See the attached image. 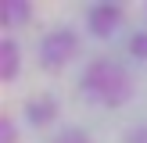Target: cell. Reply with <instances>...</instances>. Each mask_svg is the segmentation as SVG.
<instances>
[{
    "label": "cell",
    "mask_w": 147,
    "mask_h": 143,
    "mask_svg": "<svg viewBox=\"0 0 147 143\" xmlns=\"http://www.w3.org/2000/svg\"><path fill=\"white\" fill-rule=\"evenodd\" d=\"M79 50H83V39H79V32L72 25H54L47 29V32L40 36V43H36V61H40L43 72H61L68 68L72 61L79 57Z\"/></svg>",
    "instance_id": "cell-2"
},
{
    "label": "cell",
    "mask_w": 147,
    "mask_h": 143,
    "mask_svg": "<svg viewBox=\"0 0 147 143\" xmlns=\"http://www.w3.org/2000/svg\"><path fill=\"white\" fill-rule=\"evenodd\" d=\"M36 14V7L29 0H0V25H4V36H11L14 29L29 25Z\"/></svg>",
    "instance_id": "cell-5"
},
{
    "label": "cell",
    "mask_w": 147,
    "mask_h": 143,
    "mask_svg": "<svg viewBox=\"0 0 147 143\" xmlns=\"http://www.w3.org/2000/svg\"><path fill=\"white\" fill-rule=\"evenodd\" d=\"M22 72V47L14 36H0V79L14 82Z\"/></svg>",
    "instance_id": "cell-6"
},
{
    "label": "cell",
    "mask_w": 147,
    "mask_h": 143,
    "mask_svg": "<svg viewBox=\"0 0 147 143\" xmlns=\"http://www.w3.org/2000/svg\"><path fill=\"white\" fill-rule=\"evenodd\" d=\"M57 111H61V104H57L54 93H40V97H29V100H25L22 118H25L29 129H47L50 122L57 118Z\"/></svg>",
    "instance_id": "cell-4"
},
{
    "label": "cell",
    "mask_w": 147,
    "mask_h": 143,
    "mask_svg": "<svg viewBox=\"0 0 147 143\" xmlns=\"http://www.w3.org/2000/svg\"><path fill=\"white\" fill-rule=\"evenodd\" d=\"M126 143H147V122H136L133 129H126Z\"/></svg>",
    "instance_id": "cell-10"
},
{
    "label": "cell",
    "mask_w": 147,
    "mask_h": 143,
    "mask_svg": "<svg viewBox=\"0 0 147 143\" xmlns=\"http://www.w3.org/2000/svg\"><path fill=\"white\" fill-rule=\"evenodd\" d=\"M86 32L93 39H115L119 29L126 25V4H115V0H97L83 11Z\"/></svg>",
    "instance_id": "cell-3"
},
{
    "label": "cell",
    "mask_w": 147,
    "mask_h": 143,
    "mask_svg": "<svg viewBox=\"0 0 147 143\" xmlns=\"http://www.w3.org/2000/svg\"><path fill=\"white\" fill-rule=\"evenodd\" d=\"M133 93H136V79L115 57H93L79 72V97L93 107H108V111L126 107Z\"/></svg>",
    "instance_id": "cell-1"
},
{
    "label": "cell",
    "mask_w": 147,
    "mask_h": 143,
    "mask_svg": "<svg viewBox=\"0 0 147 143\" xmlns=\"http://www.w3.org/2000/svg\"><path fill=\"white\" fill-rule=\"evenodd\" d=\"M144 11H147V4H144Z\"/></svg>",
    "instance_id": "cell-11"
},
{
    "label": "cell",
    "mask_w": 147,
    "mask_h": 143,
    "mask_svg": "<svg viewBox=\"0 0 147 143\" xmlns=\"http://www.w3.org/2000/svg\"><path fill=\"white\" fill-rule=\"evenodd\" d=\"M47 143H93V136L86 132L83 125H65V129H57Z\"/></svg>",
    "instance_id": "cell-7"
},
{
    "label": "cell",
    "mask_w": 147,
    "mask_h": 143,
    "mask_svg": "<svg viewBox=\"0 0 147 143\" xmlns=\"http://www.w3.org/2000/svg\"><path fill=\"white\" fill-rule=\"evenodd\" d=\"M126 50L136 57V61H147V29H136L133 36L126 39Z\"/></svg>",
    "instance_id": "cell-8"
},
{
    "label": "cell",
    "mask_w": 147,
    "mask_h": 143,
    "mask_svg": "<svg viewBox=\"0 0 147 143\" xmlns=\"http://www.w3.org/2000/svg\"><path fill=\"white\" fill-rule=\"evenodd\" d=\"M0 143H18V125H14L11 114L0 118Z\"/></svg>",
    "instance_id": "cell-9"
}]
</instances>
